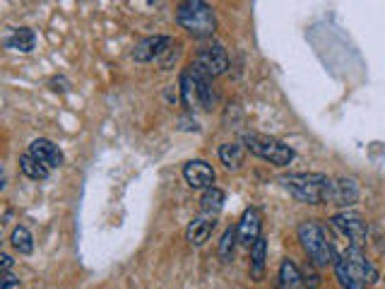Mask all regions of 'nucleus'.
<instances>
[{
    "label": "nucleus",
    "instance_id": "15",
    "mask_svg": "<svg viewBox=\"0 0 385 289\" xmlns=\"http://www.w3.org/2000/svg\"><path fill=\"white\" fill-rule=\"evenodd\" d=\"M5 46L12 48V51L29 53V51H34V46H36V34L29 27L12 29L10 34L5 36Z\"/></svg>",
    "mask_w": 385,
    "mask_h": 289
},
{
    "label": "nucleus",
    "instance_id": "7",
    "mask_svg": "<svg viewBox=\"0 0 385 289\" xmlns=\"http://www.w3.org/2000/svg\"><path fill=\"white\" fill-rule=\"evenodd\" d=\"M174 48L172 36H147L132 48V58L137 63H152L154 58H164Z\"/></svg>",
    "mask_w": 385,
    "mask_h": 289
},
{
    "label": "nucleus",
    "instance_id": "11",
    "mask_svg": "<svg viewBox=\"0 0 385 289\" xmlns=\"http://www.w3.org/2000/svg\"><path fill=\"white\" fill-rule=\"evenodd\" d=\"M29 154L34 157V159H39L41 164L48 167V169H56V167H60L63 162H65V157H63L58 144L46 140V137H36V140H31Z\"/></svg>",
    "mask_w": 385,
    "mask_h": 289
},
{
    "label": "nucleus",
    "instance_id": "10",
    "mask_svg": "<svg viewBox=\"0 0 385 289\" xmlns=\"http://www.w3.org/2000/svg\"><path fill=\"white\" fill-rule=\"evenodd\" d=\"M238 241L243 243L246 248H253V243L260 238V231H263V217L255 207H248V210L241 215V222H238Z\"/></svg>",
    "mask_w": 385,
    "mask_h": 289
},
{
    "label": "nucleus",
    "instance_id": "23",
    "mask_svg": "<svg viewBox=\"0 0 385 289\" xmlns=\"http://www.w3.org/2000/svg\"><path fill=\"white\" fill-rule=\"evenodd\" d=\"M181 99L188 109H193V104L198 102V90H195V83H193V75L191 73H183L181 75Z\"/></svg>",
    "mask_w": 385,
    "mask_h": 289
},
{
    "label": "nucleus",
    "instance_id": "12",
    "mask_svg": "<svg viewBox=\"0 0 385 289\" xmlns=\"http://www.w3.org/2000/svg\"><path fill=\"white\" fill-rule=\"evenodd\" d=\"M188 73L193 75L195 90H198V104L210 111L212 106L217 104V94L212 90V78L198 65V63H191V65H188Z\"/></svg>",
    "mask_w": 385,
    "mask_h": 289
},
{
    "label": "nucleus",
    "instance_id": "4",
    "mask_svg": "<svg viewBox=\"0 0 385 289\" xmlns=\"http://www.w3.org/2000/svg\"><path fill=\"white\" fill-rule=\"evenodd\" d=\"M243 147L248 149L250 154L260 157V159L270 162L275 167H287L294 162L296 152L289 144H284L277 137L263 135V133H246L243 135Z\"/></svg>",
    "mask_w": 385,
    "mask_h": 289
},
{
    "label": "nucleus",
    "instance_id": "19",
    "mask_svg": "<svg viewBox=\"0 0 385 289\" xmlns=\"http://www.w3.org/2000/svg\"><path fill=\"white\" fill-rule=\"evenodd\" d=\"M20 172L27 176V179H31V181H46L51 169L43 167L39 159H34V157L27 152V154L20 157Z\"/></svg>",
    "mask_w": 385,
    "mask_h": 289
},
{
    "label": "nucleus",
    "instance_id": "25",
    "mask_svg": "<svg viewBox=\"0 0 385 289\" xmlns=\"http://www.w3.org/2000/svg\"><path fill=\"white\" fill-rule=\"evenodd\" d=\"M318 285H320V280H318V275H315V273H306V275H304V287L315 289Z\"/></svg>",
    "mask_w": 385,
    "mask_h": 289
},
{
    "label": "nucleus",
    "instance_id": "3",
    "mask_svg": "<svg viewBox=\"0 0 385 289\" xmlns=\"http://www.w3.org/2000/svg\"><path fill=\"white\" fill-rule=\"evenodd\" d=\"M176 20L188 34L193 36H212L214 29H217V15H214L212 5L203 3V0H188V3H181L179 10H176Z\"/></svg>",
    "mask_w": 385,
    "mask_h": 289
},
{
    "label": "nucleus",
    "instance_id": "21",
    "mask_svg": "<svg viewBox=\"0 0 385 289\" xmlns=\"http://www.w3.org/2000/svg\"><path fill=\"white\" fill-rule=\"evenodd\" d=\"M10 243H12V248H15L20 256H29L31 251H34V238H31L27 227H15V229H12Z\"/></svg>",
    "mask_w": 385,
    "mask_h": 289
},
{
    "label": "nucleus",
    "instance_id": "26",
    "mask_svg": "<svg viewBox=\"0 0 385 289\" xmlns=\"http://www.w3.org/2000/svg\"><path fill=\"white\" fill-rule=\"evenodd\" d=\"M0 261H3V270H5V273H8L10 266H12V258H10L8 253H3V256H0Z\"/></svg>",
    "mask_w": 385,
    "mask_h": 289
},
{
    "label": "nucleus",
    "instance_id": "22",
    "mask_svg": "<svg viewBox=\"0 0 385 289\" xmlns=\"http://www.w3.org/2000/svg\"><path fill=\"white\" fill-rule=\"evenodd\" d=\"M238 241V229L236 227H229L222 234V241H219V258L224 263H229L233 258V246Z\"/></svg>",
    "mask_w": 385,
    "mask_h": 289
},
{
    "label": "nucleus",
    "instance_id": "24",
    "mask_svg": "<svg viewBox=\"0 0 385 289\" xmlns=\"http://www.w3.org/2000/svg\"><path fill=\"white\" fill-rule=\"evenodd\" d=\"M12 287H20V280H17L12 273H5L3 275V289H12Z\"/></svg>",
    "mask_w": 385,
    "mask_h": 289
},
{
    "label": "nucleus",
    "instance_id": "16",
    "mask_svg": "<svg viewBox=\"0 0 385 289\" xmlns=\"http://www.w3.org/2000/svg\"><path fill=\"white\" fill-rule=\"evenodd\" d=\"M280 289H304V275L289 258H284L280 266Z\"/></svg>",
    "mask_w": 385,
    "mask_h": 289
},
{
    "label": "nucleus",
    "instance_id": "8",
    "mask_svg": "<svg viewBox=\"0 0 385 289\" xmlns=\"http://www.w3.org/2000/svg\"><path fill=\"white\" fill-rule=\"evenodd\" d=\"M195 63H198L210 78H217V75L226 73V68H229V56H226V48L222 43L214 41L198 53V61Z\"/></svg>",
    "mask_w": 385,
    "mask_h": 289
},
{
    "label": "nucleus",
    "instance_id": "20",
    "mask_svg": "<svg viewBox=\"0 0 385 289\" xmlns=\"http://www.w3.org/2000/svg\"><path fill=\"white\" fill-rule=\"evenodd\" d=\"M265 253H268V241L260 236L253 243V248H250V275L255 280H260L265 273Z\"/></svg>",
    "mask_w": 385,
    "mask_h": 289
},
{
    "label": "nucleus",
    "instance_id": "17",
    "mask_svg": "<svg viewBox=\"0 0 385 289\" xmlns=\"http://www.w3.org/2000/svg\"><path fill=\"white\" fill-rule=\"evenodd\" d=\"M243 144L238 142H224L222 147H219V159H222V164L229 169V172H238L243 164Z\"/></svg>",
    "mask_w": 385,
    "mask_h": 289
},
{
    "label": "nucleus",
    "instance_id": "1",
    "mask_svg": "<svg viewBox=\"0 0 385 289\" xmlns=\"http://www.w3.org/2000/svg\"><path fill=\"white\" fill-rule=\"evenodd\" d=\"M334 275L344 289H366L378 278L374 263L369 261L362 246H349L334 261Z\"/></svg>",
    "mask_w": 385,
    "mask_h": 289
},
{
    "label": "nucleus",
    "instance_id": "2",
    "mask_svg": "<svg viewBox=\"0 0 385 289\" xmlns=\"http://www.w3.org/2000/svg\"><path fill=\"white\" fill-rule=\"evenodd\" d=\"M280 184L289 193L306 205H320L332 200V186L334 179L325 174H287L280 179Z\"/></svg>",
    "mask_w": 385,
    "mask_h": 289
},
{
    "label": "nucleus",
    "instance_id": "13",
    "mask_svg": "<svg viewBox=\"0 0 385 289\" xmlns=\"http://www.w3.org/2000/svg\"><path fill=\"white\" fill-rule=\"evenodd\" d=\"M359 200V186L354 179H334V186H332V205H342V207H349L354 205Z\"/></svg>",
    "mask_w": 385,
    "mask_h": 289
},
{
    "label": "nucleus",
    "instance_id": "18",
    "mask_svg": "<svg viewBox=\"0 0 385 289\" xmlns=\"http://www.w3.org/2000/svg\"><path fill=\"white\" fill-rule=\"evenodd\" d=\"M200 207H203V215H210V217H217L224 207V191L222 188H207L200 198Z\"/></svg>",
    "mask_w": 385,
    "mask_h": 289
},
{
    "label": "nucleus",
    "instance_id": "14",
    "mask_svg": "<svg viewBox=\"0 0 385 289\" xmlns=\"http://www.w3.org/2000/svg\"><path fill=\"white\" fill-rule=\"evenodd\" d=\"M212 229H214V217H210V215L195 217L193 222L188 224V229H186L188 243H191V246H203L207 238H210Z\"/></svg>",
    "mask_w": 385,
    "mask_h": 289
},
{
    "label": "nucleus",
    "instance_id": "6",
    "mask_svg": "<svg viewBox=\"0 0 385 289\" xmlns=\"http://www.w3.org/2000/svg\"><path fill=\"white\" fill-rule=\"evenodd\" d=\"M332 224L339 234H344L352 241V246H362L369 236V224L364 222V217H359L357 212H339L332 217Z\"/></svg>",
    "mask_w": 385,
    "mask_h": 289
},
{
    "label": "nucleus",
    "instance_id": "5",
    "mask_svg": "<svg viewBox=\"0 0 385 289\" xmlns=\"http://www.w3.org/2000/svg\"><path fill=\"white\" fill-rule=\"evenodd\" d=\"M299 241L315 268H327L332 263V246L325 236V229L315 219L299 224Z\"/></svg>",
    "mask_w": 385,
    "mask_h": 289
},
{
    "label": "nucleus",
    "instance_id": "9",
    "mask_svg": "<svg viewBox=\"0 0 385 289\" xmlns=\"http://www.w3.org/2000/svg\"><path fill=\"white\" fill-rule=\"evenodd\" d=\"M183 179L193 191H207L214 184V169L205 159H191L183 167Z\"/></svg>",
    "mask_w": 385,
    "mask_h": 289
}]
</instances>
